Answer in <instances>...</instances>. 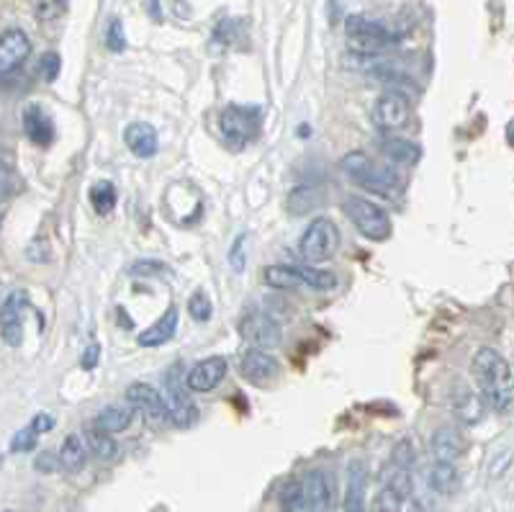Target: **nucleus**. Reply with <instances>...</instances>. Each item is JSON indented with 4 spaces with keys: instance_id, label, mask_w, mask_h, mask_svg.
Returning <instances> with one entry per match:
<instances>
[{
    "instance_id": "20",
    "label": "nucleus",
    "mask_w": 514,
    "mask_h": 512,
    "mask_svg": "<svg viewBox=\"0 0 514 512\" xmlns=\"http://www.w3.org/2000/svg\"><path fill=\"white\" fill-rule=\"evenodd\" d=\"M124 140H127V147L134 152L137 157H155L158 155V131L152 124L147 121H134L128 124L127 131H124Z\"/></svg>"
},
{
    "instance_id": "13",
    "label": "nucleus",
    "mask_w": 514,
    "mask_h": 512,
    "mask_svg": "<svg viewBox=\"0 0 514 512\" xmlns=\"http://www.w3.org/2000/svg\"><path fill=\"white\" fill-rule=\"evenodd\" d=\"M31 55V39L26 31L5 29L0 31V75L18 70Z\"/></svg>"
},
{
    "instance_id": "11",
    "label": "nucleus",
    "mask_w": 514,
    "mask_h": 512,
    "mask_svg": "<svg viewBox=\"0 0 514 512\" xmlns=\"http://www.w3.org/2000/svg\"><path fill=\"white\" fill-rule=\"evenodd\" d=\"M237 328L250 348L271 350L281 342V328L265 312H244Z\"/></svg>"
},
{
    "instance_id": "29",
    "label": "nucleus",
    "mask_w": 514,
    "mask_h": 512,
    "mask_svg": "<svg viewBox=\"0 0 514 512\" xmlns=\"http://www.w3.org/2000/svg\"><path fill=\"white\" fill-rule=\"evenodd\" d=\"M116 201H118V193H116V185L111 183V181H100V183H96L90 188V204H93V209H96L100 216L114 212Z\"/></svg>"
},
{
    "instance_id": "2",
    "label": "nucleus",
    "mask_w": 514,
    "mask_h": 512,
    "mask_svg": "<svg viewBox=\"0 0 514 512\" xmlns=\"http://www.w3.org/2000/svg\"><path fill=\"white\" fill-rule=\"evenodd\" d=\"M343 171L344 175L360 188L381 193V196H394L401 188V178L396 171H391L388 165H381L378 160H373L365 152H350L343 157Z\"/></svg>"
},
{
    "instance_id": "44",
    "label": "nucleus",
    "mask_w": 514,
    "mask_h": 512,
    "mask_svg": "<svg viewBox=\"0 0 514 512\" xmlns=\"http://www.w3.org/2000/svg\"><path fill=\"white\" fill-rule=\"evenodd\" d=\"M3 216H5V214H3V209H0V227H3Z\"/></svg>"
},
{
    "instance_id": "8",
    "label": "nucleus",
    "mask_w": 514,
    "mask_h": 512,
    "mask_svg": "<svg viewBox=\"0 0 514 512\" xmlns=\"http://www.w3.org/2000/svg\"><path fill=\"white\" fill-rule=\"evenodd\" d=\"M237 371L247 384L271 386L281 376V363L260 348H244L237 353Z\"/></svg>"
},
{
    "instance_id": "14",
    "label": "nucleus",
    "mask_w": 514,
    "mask_h": 512,
    "mask_svg": "<svg viewBox=\"0 0 514 512\" xmlns=\"http://www.w3.org/2000/svg\"><path fill=\"white\" fill-rule=\"evenodd\" d=\"M255 111H247L240 106H229L219 116V129L229 144H247L255 134Z\"/></svg>"
},
{
    "instance_id": "4",
    "label": "nucleus",
    "mask_w": 514,
    "mask_h": 512,
    "mask_svg": "<svg viewBox=\"0 0 514 512\" xmlns=\"http://www.w3.org/2000/svg\"><path fill=\"white\" fill-rule=\"evenodd\" d=\"M299 250L309 263H324L340 250V229L329 216H316L314 222L301 235Z\"/></svg>"
},
{
    "instance_id": "19",
    "label": "nucleus",
    "mask_w": 514,
    "mask_h": 512,
    "mask_svg": "<svg viewBox=\"0 0 514 512\" xmlns=\"http://www.w3.org/2000/svg\"><path fill=\"white\" fill-rule=\"evenodd\" d=\"M134 407L128 404V402H114V404H106L98 414H96V423L93 425L100 427L103 433H108V435H116V433H124L131 427L134 423Z\"/></svg>"
},
{
    "instance_id": "34",
    "label": "nucleus",
    "mask_w": 514,
    "mask_h": 512,
    "mask_svg": "<svg viewBox=\"0 0 514 512\" xmlns=\"http://www.w3.org/2000/svg\"><path fill=\"white\" fill-rule=\"evenodd\" d=\"M415 458H416L415 443L409 441V438H401V441L394 445V451H391V469L412 471V466H415Z\"/></svg>"
},
{
    "instance_id": "1",
    "label": "nucleus",
    "mask_w": 514,
    "mask_h": 512,
    "mask_svg": "<svg viewBox=\"0 0 514 512\" xmlns=\"http://www.w3.org/2000/svg\"><path fill=\"white\" fill-rule=\"evenodd\" d=\"M478 394L494 413H509L514 407V371L494 348H481L471 363Z\"/></svg>"
},
{
    "instance_id": "25",
    "label": "nucleus",
    "mask_w": 514,
    "mask_h": 512,
    "mask_svg": "<svg viewBox=\"0 0 514 512\" xmlns=\"http://www.w3.org/2000/svg\"><path fill=\"white\" fill-rule=\"evenodd\" d=\"M460 484V474L453 464H443V461H435V466L429 469V486L432 492L437 495H453Z\"/></svg>"
},
{
    "instance_id": "42",
    "label": "nucleus",
    "mask_w": 514,
    "mask_h": 512,
    "mask_svg": "<svg viewBox=\"0 0 514 512\" xmlns=\"http://www.w3.org/2000/svg\"><path fill=\"white\" fill-rule=\"evenodd\" d=\"M57 458L52 454H42L39 458H36V469L39 471H52V469H57Z\"/></svg>"
},
{
    "instance_id": "12",
    "label": "nucleus",
    "mask_w": 514,
    "mask_h": 512,
    "mask_svg": "<svg viewBox=\"0 0 514 512\" xmlns=\"http://www.w3.org/2000/svg\"><path fill=\"white\" fill-rule=\"evenodd\" d=\"M227 369L229 363L224 356L203 358L200 363H196L193 369L188 371L186 386L193 392V394H209V392H214L216 386L224 381Z\"/></svg>"
},
{
    "instance_id": "31",
    "label": "nucleus",
    "mask_w": 514,
    "mask_h": 512,
    "mask_svg": "<svg viewBox=\"0 0 514 512\" xmlns=\"http://www.w3.org/2000/svg\"><path fill=\"white\" fill-rule=\"evenodd\" d=\"M262 284L271 286V288H281V291L301 288V281L296 278V273L291 271V266H268L262 271Z\"/></svg>"
},
{
    "instance_id": "35",
    "label": "nucleus",
    "mask_w": 514,
    "mask_h": 512,
    "mask_svg": "<svg viewBox=\"0 0 514 512\" xmlns=\"http://www.w3.org/2000/svg\"><path fill=\"white\" fill-rule=\"evenodd\" d=\"M386 486H391L396 495H401L404 499L412 497L415 492V479H412V471L409 469H391L386 476Z\"/></svg>"
},
{
    "instance_id": "17",
    "label": "nucleus",
    "mask_w": 514,
    "mask_h": 512,
    "mask_svg": "<svg viewBox=\"0 0 514 512\" xmlns=\"http://www.w3.org/2000/svg\"><path fill=\"white\" fill-rule=\"evenodd\" d=\"M468 443L463 438V433L453 425L437 427L432 433V455L435 461H443V464H456L460 455L466 454Z\"/></svg>"
},
{
    "instance_id": "41",
    "label": "nucleus",
    "mask_w": 514,
    "mask_h": 512,
    "mask_svg": "<svg viewBox=\"0 0 514 512\" xmlns=\"http://www.w3.org/2000/svg\"><path fill=\"white\" fill-rule=\"evenodd\" d=\"M29 427L34 430V433H36V435H42V433H46V430H52V427H55V420H52V414L42 413L31 420Z\"/></svg>"
},
{
    "instance_id": "28",
    "label": "nucleus",
    "mask_w": 514,
    "mask_h": 512,
    "mask_svg": "<svg viewBox=\"0 0 514 512\" xmlns=\"http://www.w3.org/2000/svg\"><path fill=\"white\" fill-rule=\"evenodd\" d=\"M281 510L283 512H312L303 482H286L281 486Z\"/></svg>"
},
{
    "instance_id": "26",
    "label": "nucleus",
    "mask_w": 514,
    "mask_h": 512,
    "mask_svg": "<svg viewBox=\"0 0 514 512\" xmlns=\"http://www.w3.org/2000/svg\"><path fill=\"white\" fill-rule=\"evenodd\" d=\"M18 185H21V178L15 168V157L5 147H0V201L15 196Z\"/></svg>"
},
{
    "instance_id": "45",
    "label": "nucleus",
    "mask_w": 514,
    "mask_h": 512,
    "mask_svg": "<svg viewBox=\"0 0 514 512\" xmlns=\"http://www.w3.org/2000/svg\"><path fill=\"white\" fill-rule=\"evenodd\" d=\"M3 512H18V510H3Z\"/></svg>"
},
{
    "instance_id": "16",
    "label": "nucleus",
    "mask_w": 514,
    "mask_h": 512,
    "mask_svg": "<svg viewBox=\"0 0 514 512\" xmlns=\"http://www.w3.org/2000/svg\"><path fill=\"white\" fill-rule=\"evenodd\" d=\"M365 495H368V464L353 458L347 464V479H344V512H365Z\"/></svg>"
},
{
    "instance_id": "3",
    "label": "nucleus",
    "mask_w": 514,
    "mask_h": 512,
    "mask_svg": "<svg viewBox=\"0 0 514 512\" xmlns=\"http://www.w3.org/2000/svg\"><path fill=\"white\" fill-rule=\"evenodd\" d=\"M347 219L355 225V229L373 242H384L391 237V216L381 209L378 204H373L365 196H347L343 204Z\"/></svg>"
},
{
    "instance_id": "21",
    "label": "nucleus",
    "mask_w": 514,
    "mask_h": 512,
    "mask_svg": "<svg viewBox=\"0 0 514 512\" xmlns=\"http://www.w3.org/2000/svg\"><path fill=\"white\" fill-rule=\"evenodd\" d=\"M175 332H178V307H168V312L162 314L152 328L144 329L142 335L137 338V342L142 348H159V345L172 340Z\"/></svg>"
},
{
    "instance_id": "39",
    "label": "nucleus",
    "mask_w": 514,
    "mask_h": 512,
    "mask_svg": "<svg viewBox=\"0 0 514 512\" xmlns=\"http://www.w3.org/2000/svg\"><path fill=\"white\" fill-rule=\"evenodd\" d=\"M39 72H42V78L46 83H52V80H57L59 75V57L55 52H46L42 59H39Z\"/></svg>"
},
{
    "instance_id": "27",
    "label": "nucleus",
    "mask_w": 514,
    "mask_h": 512,
    "mask_svg": "<svg viewBox=\"0 0 514 512\" xmlns=\"http://www.w3.org/2000/svg\"><path fill=\"white\" fill-rule=\"evenodd\" d=\"M83 438H86V445L87 451L93 455H98L100 461H111L116 455V441L108 435V433H103L100 427L96 425H87L86 433H83Z\"/></svg>"
},
{
    "instance_id": "37",
    "label": "nucleus",
    "mask_w": 514,
    "mask_h": 512,
    "mask_svg": "<svg viewBox=\"0 0 514 512\" xmlns=\"http://www.w3.org/2000/svg\"><path fill=\"white\" fill-rule=\"evenodd\" d=\"M131 273L134 276H142V278H152V276H165L168 273V266H162L158 260H139L131 266Z\"/></svg>"
},
{
    "instance_id": "9",
    "label": "nucleus",
    "mask_w": 514,
    "mask_h": 512,
    "mask_svg": "<svg viewBox=\"0 0 514 512\" xmlns=\"http://www.w3.org/2000/svg\"><path fill=\"white\" fill-rule=\"evenodd\" d=\"M29 309V297L26 291H11L5 301L0 304V335L3 342L18 348L24 342V319Z\"/></svg>"
},
{
    "instance_id": "15",
    "label": "nucleus",
    "mask_w": 514,
    "mask_h": 512,
    "mask_svg": "<svg viewBox=\"0 0 514 512\" xmlns=\"http://www.w3.org/2000/svg\"><path fill=\"white\" fill-rule=\"evenodd\" d=\"M303 489L309 497V507L312 512H332L334 510V499H337V489H334V479L332 474L324 469H314L306 479H303Z\"/></svg>"
},
{
    "instance_id": "30",
    "label": "nucleus",
    "mask_w": 514,
    "mask_h": 512,
    "mask_svg": "<svg viewBox=\"0 0 514 512\" xmlns=\"http://www.w3.org/2000/svg\"><path fill=\"white\" fill-rule=\"evenodd\" d=\"M384 155L388 160H394L396 165H415L422 152H419L416 144L406 142V140H388V142H384Z\"/></svg>"
},
{
    "instance_id": "23",
    "label": "nucleus",
    "mask_w": 514,
    "mask_h": 512,
    "mask_svg": "<svg viewBox=\"0 0 514 512\" xmlns=\"http://www.w3.org/2000/svg\"><path fill=\"white\" fill-rule=\"evenodd\" d=\"M453 410H456V414L463 423L476 425V423H481V417H484L486 402L481 399V394H476L471 389H460L457 397L453 399Z\"/></svg>"
},
{
    "instance_id": "10",
    "label": "nucleus",
    "mask_w": 514,
    "mask_h": 512,
    "mask_svg": "<svg viewBox=\"0 0 514 512\" xmlns=\"http://www.w3.org/2000/svg\"><path fill=\"white\" fill-rule=\"evenodd\" d=\"M409 111H412V106H409V99L404 93L386 90L373 103L371 119L381 131H396V129H401L409 121Z\"/></svg>"
},
{
    "instance_id": "6",
    "label": "nucleus",
    "mask_w": 514,
    "mask_h": 512,
    "mask_svg": "<svg viewBox=\"0 0 514 512\" xmlns=\"http://www.w3.org/2000/svg\"><path fill=\"white\" fill-rule=\"evenodd\" d=\"M188 389L180 379V366L175 363L168 369L165 373V389H162V397H165V404H168V413H170V420L175 425L180 427H190L199 417V410H196V402L188 397Z\"/></svg>"
},
{
    "instance_id": "40",
    "label": "nucleus",
    "mask_w": 514,
    "mask_h": 512,
    "mask_svg": "<svg viewBox=\"0 0 514 512\" xmlns=\"http://www.w3.org/2000/svg\"><path fill=\"white\" fill-rule=\"evenodd\" d=\"M106 42H108V49H111V52H121V49H124L127 39H124V26H121V21H118V18H114V21H111Z\"/></svg>"
},
{
    "instance_id": "33",
    "label": "nucleus",
    "mask_w": 514,
    "mask_h": 512,
    "mask_svg": "<svg viewBox=\"0 0 514 512\" xmlns=\"http://www.w3.org/2000/svg\"><path fill=\"white\" fill-rule=\"evenodd\" d=\"M404 502H406V499L401 497V495H396L391 486H386L384 484V486L378 489V495L373 497L371 510L373 512H401Z\"/></svg>"
},
{
    "instance_id": "24",
    "label": "nucleus",
    "mask_w": 514,
    "mask_h": 512,
    "mask_svg": "<svg viewBox=\"0 0 514 512\" xmlns=\"http://www.w3.org/2000/svg\"><path fill=\"white\" fill-rule=\"evenodd\" d=\"M291 271L296 273V278L301 281V286H309L314 291H332L337 288V276L332 271H324V268H314V266H291Z\"/></svg>"
},
{
    "instance_id": "32",
    "label": "nucleus",
    "mask_w": 514,
    "mask_h": 512,
    "mask_svg": "<svg viewBox=\"0 0 514 512\" xmlns=\"http://www.w3.org/2000/svg\"><path fill=\"white\" fill-rule=\"evenodd\" d=\"M188 314H190L196 322H209V319H211L214 304H211L209 294H206L203 288H199V291L190 294V299H188Z\"/></svg>"
},
{
    "instance_id": "36",
    "label": "nucleus",
    "mask_w": 514,
    "mask_h": 512,
    "mask_svg": "<svg viewBox=\"0 0 514 512\" xmlns=\"http://www.w3.org/2000/svg\"><path fill=\"white\" fill-rule=\"evenodd\" d=\"M36 433L31 430V427H24L21 433H15L14 441H11V451H15V454H26V451H31L34 445H36Z\"/></svg>"
},
{
    "instance_id": "43",
    "label": "nucleus",
    "mask_w": 514,
    "mask_h": 512,
    "mask_svg": "<svg viewBox=\"0 0 514 512\" xmlns=\"http://www.w3.org/2000/svg\"><path fill=\"white\" fill-rule=\"evenodd\" d=\"M98 356H100V348L98 345H90L86 350V356H83V369H93L96 363H98Z\"/></svg>"
},
{
    "instance_id": "7",
    "label": "nucleus",
    "mask_w": 514,
    "mask_h": 512,
    "mask_svg": "<svg viewBox=\"0 0 514 512\" xmlns=\"http://www.w3.org/2000/svg\"><path fill=\"white\" fill-rule=\"evenodd\" d=\"M127 402L134 407V413L142 414V420L149 427H165L172 423L162 392L155 389L152 384H147V381H134V384H128Z\"/></svg>"
},
{
    "instance_id": "5",
    "label": "nucleus",
    "mask_w": 514,
    "mask_h": 512,
    "mask_svg": "<svg viewBox=\"0 0 514 512\" xmlns=\"http://www.w3.org/2000/svg\"><path fill=\"white\" fill-rule=\"evenodd\" d=\"M344 31H347L350 42L360 55H375V52H384V49H391V47L399 44V34H394L378 21H368V18H360V16L347 18Z\"/></svg>"
},
{
    "instance_id": "38",
    "label": "nucleus",
    "mask_w": 514,
    "mask_h": 512,
    "mask_svg": "<svg viewBox=\"0 0 514 512\" xmlns=\"http://www.w3.org/2000/svg\"><path fill=\"white\" fill-rule=\"evenodd\" d=\"M65 5H67V0H42V3L36 5V16H39L42 21H52V18H57V16L65 11Z\"/></svg>"
},
{
    "instance_id": "22",
    "label": "nucleus",
    "mask_w": 514,
    "mask_h": 512,
    "mask_svg": "<svg viewBox=\"0 0 514 512\" xmlns=\"http://www.w3.org/2000/svg\"><path fill=\"white\" fill-rule=\"evenodd\" d=\"M87 455H90V451H87L86 438H83V435H77V433H70V435L62 441L57 461H59V466H62L65 471L77 474V471L86 469Z\"/></svg>"
},
{
    "instance_id": "18",
    "label": "nucleus",
    "mask_w": 514,
    "mask_h": 512,
    "mask_svg": "<svg viewBox=\"0 0 514 512\" xmlns=\"http://www.w3.org/2000/svg\"><path fill=\"white\" fill-rule=\"evenodd\" d=\"M24 131H26V137H29L31 142L36 144V147H49V144L55 142V121H52V116L44 111L39 103H29L26 109H24Z\"/></svg>"
}]
</instances>
